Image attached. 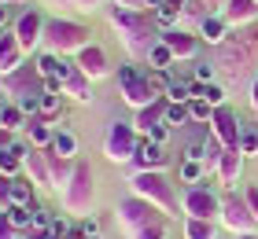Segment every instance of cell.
Wrapping results in <instances>:
<instances>
[{
  "label": "cell",
  "mask_w": 258,
  "mask_h": 239,
  "mask_svg": "<svg viewBox=\"0 0 258 239\" xmlns=\"http://www.w3.org/2000/svg\"><path fill=\"white\" fill-rule=\"evenodd\" d=\"M0 89H4L8 100L19 103L30 118H37V114H41V96L48 92V77L41 74L37 59H26V63L15 70V74L0 77Z\"/></svg>",
  "instance_id": "obj_4"
},
{
  "label": "cell",
  "mask_w": 258,
  "mask_h": 239,
  "mask_svg": "<svg viewBox=\"0 0 258 239\" xmlns=\"http://www.w3.org/2000/svg\"><path fill=\"white\" fill-rule=\"evenodd\" d=\"M218 224H221V228H229L232 235H251V232H258V221H254V213L247 206V199H243V191H240V195H236V191L225 195Z\"/></svg>",
  "instance_id": "obj_11"
},
{
  "label": "cell",
  "mask_w": 258,
  "mask_h": 239,
  "mask_svg": "<svg viewBox=\"0 0 258 239\" xmlns=\"http://www.w3.org/2000/svg\"><path fill=\"white\" fill-rule=\"evenodd\" d=\"M129 191L140 195V199H148L151 206H159L162 213H177V206H181L177 184H173L162 170H137L133 181H129Z\"/></svg>",
  "instance_id": "obj_5"
},
{
  "label": "cell",
  "mask_w": 258,
  "mask_h": 239,
  "mask_svg": "<svg viewBox=\"0 0 258 239\" xmlns=\"http://www.w3.org/2000/svg\"><path fill=\"white\" fill-rule=\"evenodd\" d=\"M207 140H196V143H188V147H184V158H192V162H203L207 166Z\"/></svg>",
  "instance_id": "obj_42"
},
{
  "label": "cell",
  "mask_w": 258,
  "mask_h": 239,
  "mask_svg": "<svg viewBox=\"0 0 258 239\" xmlns=\"http://www.w3.org/2000/svg\"><path fill=\"white\" fill-rule=\"evenodd\" d=\"M59 114H63V96L59 92H44L41 96V118L44 122H55Z\"/></svg>",
  "instance_id": "obj_32"
},
{
  "label": "cell",
  "mask_w": 258,
  "mask_h": 239,
  "mask_svg": "<svg viewBox=\"0 0 258 239\" xmlns=\"http://www.w3.org/2000/svg\"><path fill=\"white\" fill-rule=\"evenodd\" d=\"M184 239H218V221L184 217Z\"/></svg>",
  "instance_id": "obj_28"
},
{
  "label": "cell",
  "mask_w": 258,
  "mask_h": 239,
  "mask_svg": "<svg viewBox=\"0 0 258 239\" xmlns=\"http://www.w3.org/2000/svg\"><path fill=\"white\" fill-rule=\"evenodd\" d=\"M0 239H19V228L8 221V213H0Z\"/></svg>",
  "instance_id": "obj_45"
},
{
  "label": "cell",
  "mask_w": 258,
  "mask_h": 239,
  "mask_svg": "<svg viewBox=\"0 0 258 239\" xmlns=\"http://www.w3.org/2000/svg\"><path fill=\"white\" fill-rule=\"evenodd\" d=\"M26 122H30V114L22 111L19 103H11V100H8V107H4V114H0V125H4L8 133H19V129H26Z\"/></svg>",
  "instance_id": "obj_30"
},
{
  "label": "cell",
  "mask_w": 258,
  "mask_h": 239,
  "mask_svg": "<svg viewBox=\"0 0 258 239\" xmlns=\"http://www.w3.org/2000/svg\"><path fill=\"white\" fill-rule=\"evenodd\" d=\"M89 37H92V33H89L85 22L63 19V15L48 19V26H44V44H48V52L63 55V59H67V55H78L85 44H92Z\"/></svg>",
  "instance_id": "obj_6"
},
{
  "label": "cell",
  "mask_w": 258,
  "mask_h": 239,
  "mask_svg": "<svg viewBox=\"0 0 258 239\" xmlns=\"http://www.w3.org/2000/svg\"><path fill=\"white\" fill-rule=\"evenodd\" d=\"M214 177H218V184L225 188V191H236L240 177H243V154H240V147H225V154H221Z\"/></svg>",
  "instance_id": "obj_16"
},
{
  "label": "cell",
  "mask_w": 258,
  "mask_h": 239,
  "mask_svg": "<svg viewBox=\"0 0 258 239\" xmlns=\"http://www.w3.org/2000/svg\"><path fill=\"white\" fill-rule=\"evenodd\" d=\"M196 81H214V63H203V66H196Z\"/></svg>",
  "instance_id": "obj_47"
},
{
  "label": "cell",
  "mask_w": 258,
  "mask_h": 239,
  "mask_svg": "<svg viewBox=\"0 0 258 239\" xmlns=\"http://www.w3.org/2000/svg\"><path fill=\"white\" fill-rule=\"evenodd\" d=\"M0 37H4V30H0Z\"/></svg>",
  "instance_id": "obj_59"
},
{
  "label": "cell",
  "mask_w": 258,
  "mask_h": 239,
  "mask_svg": "<svg viewBox=\"0 0 258 239\" xmlns=\"http://www.w3.org/2000/svg\"><path fill=\"white\" fill-rule=\"evenodd\" d=\"M210 136L221 140V147H240V133H243V125H240V114L232 111V107H214V118H210Z\"/></svg>",
  "instance_id": "obj_13"
},
{
  "label": "cell",
  "mask_w": 258,
  "mask_h": 239,
  "mask_svg": "<svg viewBox=\"0 0 258 239\" xmlns=\"http://www.w3.org/2000/svg\"><path fill=\"white\" fill-rule=\"evenodd\" d=\"M11 143H15V133H8V129H4V125H0V151H8V147H11Z\"/></svg>",
  "instance_id": "obj_50"
},
{
  "label": "cell",
  "mask_w": 258,
  "mask_h": 239,
  "mask_svg": "<svg viewBox=\"0 0 258 239\" xmlns=\"http://www.w3.org/2000/svg\"><path fill=\"white\" fill-rule=\"evenodd\" d=\"M118 8H129V11H144L148 8V0H114Z\"/></svg>",
  "instance_id": "obj_48"
},
{
  "label": "cell",
  "mask_w": 258,
  "mask_h": 239,
  "mask_svg": "<svg viewBox=\"0 0 258 239\" xmlns=\"http://www.w3.org/2000/svg\"><path fill=\"white\" fill-rule=\"evenodd\" d=\"M22 63H26V52H22L19 37H15L11 30H4V37H0V77L15 74Z\"/></svg>",
  "instance_id": "obj_17"
},
{
  "label": "cell",
  "mask_w": 258,
  "mask_h": 239,
  "mask_svg": "<svg viewBox=\"0 0 258 239\" xmlns=\"http://www.w3.org/2000/svg\"><path fill=\"white\" fill-rule=\"evenodd\" d=\"M4 213H8V221L15 224L19 232H30V224H33V210L30 206H8Z\"/></svg>",
  "instance_id": "obj_35"
},
{
  "label": "cell",
  "mask_w": 258,
  "mask_h": 239,
  "mask_svg": "<svg viewBox=\"0 0 258 239\" xmlns=\"http://www.w3.org/2000/svg\"><path fill=\"white\" fill-rule=\"evenodd\" d=\"M74 239H100V221L92 217H78V224H74Z\"/></svg>",
  "instance_id": "obj_37"
},
{
  "label": "cell",
  "mask_w": 258,
  "mask_h": 239,
  "mask_svg": "<svg viewBox=\"0 0 258 239\" xmlns=\"http://www.w3.org/2000/svg\"><path fill=\"white\" fill-rule=\"evenodd\" d=\"M162 8L177 11V15H184V8H188V0H162Z\"/></svg>",
  "instance_id": "obj_49"
},
{
  "label": "cell",
  "mask_w": 258,
  "mask_h": 239,
  "mask_svg": "<svg viewBox=\"0 0 258 239\" xmlns=\"http://www.w3.org/2000/svg\"><path fill=\"white\" fill-rule=\"evenodd\" d=\"M162 44L173 52V59H196L199 55V48H203V37L199 33H192V30H166L162 33Z\"/></svg>",
  "instance_id": "obj_15"
},
{
  "label": "cell",
  "mask_w": 258,
  "mask_h": 239,
  "mask_svg": "<svg viewBox=\"0 0 258 239\" xmlns=\"http://www.w3.org/2000/svg\"><path fill=\"white\" fill-rule=\"evenodd\" d=\"M0 213H4V206H0Z\"/></svg>",
  "instance_id": "obj_60"
},
{
  "label": "cell",
  "mask_w": 258,
  "mask_h": 239,
  "mask_svg": "<svg viewBox=\"0 0 258 239\" xmlns=\"http://www.w3.org/2000/svg\"><path fill=\"white\" fill-rule=\"evenodd\" d=\"M203 4H207V11H221V8L229 4V0H203Z\"/></svg>",
  "instance_id": "obj_53"
},
{
  "label": "cell",
  "mask_w": 258,
  "mask_h": 239,
  "mask_svg": "<svg viewBox=\"0 0 258 239\" xmlns=\"http://www.w3.org/2000/svg\"><path fill=\"white\" fill-rule=\"evenodd\" d=\"M0 173L4 177H22V154H15V151H0Z\"/></svg>",
  "instance_id": "obj_36"
},
{
  "label": "cell",
  "mask_w": 258,
  "mask_h": 239,
  "mask_svg": "<svg viewBox=\"0 0 258 239\" xmlns=\"http://www.w3.org/2000/svg\"><path fill=\"white\" fill-rule=\"evenodd\" d=\"M44 158H48V177H52V191H63L70 184V177H74V166L78 158H67V154H55L52 147L44 151Z\"/></svg>",
  "instance_id": "obj_20"
},
{
  "label": "cell",
  "mask_w": 258,
  "mask_h": 239,
  "mask_svg": "<svg viewBox=\"0 0 258 239\" xmlns=\"http://www.w3.org/2000/svg\"><path fill=\"white\" fill-rule=\"evenodd\" d=\"M52 151H55V154H67V158H78V136L70 133V129H55Z\"/></svg>",
  "instance_id": "obj_31"
},
{
  "label": "cell",
  "mask_w": 258,
  "mask_h": 239,
  "mask_svg": "<svg viewBox=\"0 0 258 239\" xmlns=\"http://www.w3.org/2000/svg\"><path fill=\"white\" fill-rule=\"evenodd\" d=\"M137 170H162L166 173V166H170V158H166V151L159 147V143H151L148 136L140 140V151H137Z\"/></svg>",
  "instance_id": "obj_23"
},
{
  "label": "cell",
  "mask_w": 258,
  "mask_h": 239,
  "mask_svg": "<svg viewBox=\"0 0 258 239\" xmlns=\"http://www.w3.org/2000/svg\"><path fill=\"white\" fill-rule=\"evenodd\" d=\"M11 184H15V177H4V173H0V206H11Z\"/></svg>",
  "instance_id": "obj_43"
},
{
  "label": "cell",
  "mask_w": 258,
  "mask_h": 239,
  "mask_svg": "<svg viewBox=\"0 0 258 239\" xmlns=\"http://www.w3.org/2000/svg\"><path fill=\"white\" fill-rule=\"evenodd\" d=\"M221 199L207 181L203 184H188L181 188V213L184 217H203V221H218L221 217Z\"/></svg>",
  "instance_id": "obj_10"
},
{
  "label": "cell",
  "mask_w": 258,
  "mask_h": 239,
  "mask_svg": "<svg viewBox=\"0 0 258 239\" xmlns=\"http://www.w3.org/2000/svg\"><path fill=\"white\" fill-rule=\"evenodd\" d=\"M59 199H63V213H67V217H89V213H92L96 184H92V166L89 162L74 166V177H70V184L59 191Z\"/></svg>",
  "instance_id": "obj_7"
},
{
  "label": "cell",
  "mask_w": 258,
  "mask_h": 239,
  "mask_svg": "<svg viewBox=\"0 0 258 239\" xmlns=\"http://www.w3.org/2000/svg\"><path fill=\"white\" fill-rule=\"evenodd\" d=\"M8 22H11V11H8V4H0V30H4Z\"/></svg>",
  "instance_id": "obj_52"
},
{
  "label": "cell",
  "mask_w": 258,
  "mask_h": 239,
  "mask_svg": "<svg viewBox=\"0 0 258 239\" xmlns=\"http://www.w3.org/2000/svg\"><path fill=\"white\" fill-rule=\"evenodd\" d=\"M22 177H30L37 188H52V177H48V158H44L41 147H33L26 158H22Z\"/></svg>",
  "instance_id": "obj_21"
},
{
  "label": "cell",
  "mask_w": 258,
  "mask_h": 239,
  "mask_svg": "<svg viewBox=\"0 0 258 239\" xmlns=\"http://www.w3.org/2000/svg\"><path fill=\"white\" fill-rule=\"evenodd\" d=\"M11 206L37 210V184H33L30 177H15V184H11Z\"/></svg>",
  "instance_id": "obj_26"
},
{
  "label": "cell",
  "mask_w": 258,
  "mask_h": 239,
  "mask_svg": "<svg viewBox=\"0 0 258 239\" xmlns=\"http://www.w3.org/2000/svg\"><path fill=\"white\" fill-rule=\"evenodd\" d=\"M114 77H118V96H122V103L133 107V111H140V107L162 100V96H166V85H170L166 70H140V66H133V63H122Z\"/></svg>",
  "instance_id": "obj_2"
},
{
  "label": "cell",
  "mask_w": 258,
  "mask_h": 239,
  "mask_svg": "<svg viewBox=\"0 0 258 239\" xmlns=\"http://www.w3.org/2000/svg\"><path fill=\"white\" fill-rule=\"evenodd\" d=\"M236 239H258V232H251V235H236Z\"/></svg>",
  "instance_id": "obj_55"
},
{
  "label": "cell",
  "mask_w": 258,
  "mask_h": 239,
  "mask_svg": "<svg viewBox=\"0 0 258 239\" xmlns=\"http://www.w3.org/2000/svg\"><path fill=\"white\" fill-rule=\"evenodd\" d=\"M4 107H8V100H4V96H0V114H4Z\"/></svg>",
  "instance_id": "obj_56"
},
{
  "label": "cell",
  "mask_w": 258,
  "mask_h": 239,
  "mask_svg": "<svg viewBox=\"0 0 258 239\" xmlns=\"http://www.w3.org/2000/svg\"><path fill=\"white\" fill-rule=\"evenodd\" d=\"M11 4H26V0H11Z\"/></svg>",
  "instance_id": "obj_57"
},
{
  "label": "cell",
  "mask_w": 258,
  "mask_h": 239,
  "mask_svg": "<svg viewBox=\"0 0 258 239\" xmlns=\"http://www.w3.org/2000/svg\"><path fill=\"white\" fill-rule=\"evenodd\" d=\"M48 4L74 8V11H96V8H103V0H48Z\"/></svg>",
  "instance_id": "obj_41"
},
{
  "label": "cell",
  "mask_w": 258,
  "mask_h": 239,
  "mask_svg": "<svg viewBox=\"0 0 258 239\" xmlns=\"http://www.w3.org/2000/svg\"><path fill=\"white\" fill-rule=\"evenodd\" d=\"M173 63H177V59H173V52H170L162 41L151 48V55H148V66H151V70H170Z\"/></svg>",
  "instance_id": "obj_33"
},
{
  "label": "cell",
  "mask_w": 258,
  "mask_h": 239,
  "mask_svg": "<svg viewBox=\"0 0 258 239\" xmlns=\"http://www.w3.org/2000/svg\"><path fill=\"white\" fill-rule=\"evenodd\" d=\"M192 96H196V100H207L210 107H225L229 103L225 89H221L218 81H207V85H203V81H192Z\"/></svg>",
  "instance_id": "obj_27"
},
{
  "label": "cell",
  "mask_w": 258,
  "mask_h": 239,
  "mask_svg": "<svg viewBox=\"0 0 258 239\" xmlns=\"http://www.w3.org/2000/svg\"><path fill=\"white\" fill-rule=\"evenodd\" d=\"M170 235V221L162 217V221H155V224H148V228H140V232H133L129 239H166Z\"/></svg>",
  "instance_id": "obj_39"
},
{
  "label": "cell",
  "mask_w": 258,
  "mask_h": 239,
  "mask_svg": "<svg viewBox=\"0 0 258 239\" xmlns=\"http://www.w3.org/2000/svg\"><path fill=\"white\" fill-rule=\"evenodd\" d=\"M140 140H144V136L137 133V125H133V122H111V125H107V133H103V154H107V162L125 166V162H133V158H137Z\"/></svg>",
  "instance_id": "obj_8"
},
{
  "label": "cell",
  "mask_w": 258,
  "mask_h": 239,
  "mask_svg": "<svg viewBox=\"0 0 258 239\" xmlns=\"http://www.w3.org/2000/svg\"><path fill=\"white\" fill-rule=\"evenodd\" d=\"M188 122H192L188 103H166V125L170 129H181V125H188Z\"/></svg>",
  "instance_id": "obj_34"
},
{
  "label": "cell",
  "mask_w": 258,
  "mask_h": 239,
  "mask_svg": "<svg viewBox=\"0 0 258 239\" xmlns=\"http://www.w3.org/2000/svg\"><path fill=\"white\" fill-rule=\"evenodd\" d=\"M26 140L33 143V147H41V151H48L52 147V140H55V125L52 122H44V118H30L26 122Z\"/></svg>",
  "instance_id": "obj_24"
},
{
  "label": "cell",
  "mask_w": 258,
  "mask_h": 239,
  "mask_svg": "<svg viewBox=\"0 0 258 239\" xmlns=\"http://www.w3.org/2000/svg\"><path fill=\"white\" fill-rule=\"evenodd\" d=\"M44 26H48V19H44L37 8H26L15 22H11V33L19 37V44H22V52H26V55L37 44H44Z\"/></svg>",
  "instance_id": "obj_12"
},
{
  "label": "cell",
  "mask_w": 258,
  "mask_h": 239,
  "mask_svg": "<svg viewBox=\"0 0 258 239\" xmlns=\"http://www.w3.org/2000/svg\"><path fill=\"white\" fill-rule=\"evenodd\" d=\"M229 30H232V26L218 15V11H207V15L199 19V37H203L207 44H214V48H218V44H225Z\"/></svg>",
  "instance_id": "obj_22"
},
{
  "label": "cell",
  "mask_w": 258,
  "mask_h": 239,
  "mask_svg": "<svg viewBox=\"0 0 258 239\" xmlns=\"http://www.w3.org/2000/svg\"><path fill=\"white\" fill-rule=\"evenodd\" d=\"M166 213H162L159 206H151L148 199H140V195H129L114 206V221H118V228L125 232V235H133V232H140V228H148V224H155V221H162Z\"/></svg>",
  "instance_id": "obj_9"
},
{
  "label": "cell",
  "mask_w": 258,
  "mask_h": 239,
  "mask_svg": "<svg viewBox=\"0 0 258 239\" xmlns=\"http://www.w3.org/2000/svg\"><path fill=\"white\" fill-rule=\"evenodd\" d=\"M188 111H192V122H199V125H210V118H214V107H210L207 100H188Z\"/></svg>",
  "instance_id": "obj_38"
},
{
  "label": "cell",
  "mask_w": 258,
  "mask_h": 239,
  "mask_svg": "<svg viewBox=\"0 0 258 239\" xmlns=\"http://www.w3.org/2000/svg\"><path fill=\"white\" fill-rule=\"evenodd\" d=\"M148 8H151V11H159V8H162V0H148Z\"/></svg>",
  "instance_id": "obj_54"
},
{
  "label": "cell",
  "mask_w": 258,
  "mask_h": 239,
  "mask_svg": "<svg viewBox=\"0 0 258 239\" xmlns=\"http://www.w3.org/2000/svg\"><path fill=\"white\" fill-rule=\"evenodd\" d=\"M0 4H11V0H0Z\"/></svg>",
  "instance_id": "obj_58"
},
{
  "label": "cell",
  "mask_w": 258,
  "mask_h": 239,
  "mask_svg": "<svg viewBox=\"0 0 258 239\" xmlns=\"http://www.w3.org/2000/svg\"><path fill=\"white\" fill-rule=\"evenodd\" d=\"M240 154H243V158L258 154V125H254V129L243 125V133H240Z\"/></svg>",
  "instance_id": "obj_40"
},
{
  "label": "cell",
  "mask_w": 258,
  "mask_h": 239,
  "mask_svg": "<svg viewBox=\"0 0 258 239\" xmlns=\"http://www.w3.org/2000/svg\"><path fill=\"white\" fill-rule=\"evenodd\" d=\"M247 100H251V107H254V111H258V77L251 81V96H247Z\"/></svg>",
  "instance_id": "obj_51"
},
{
  "label": "cell",
  "mask_w": 258,
  "mask_h": 239,
  "mask_svg": "<svg viewBox=\"0 0 258 239\" xmlns=\"http://www.w3.org/2000/svg\"><path fill=\"white\" fill-rule=\"evenodd\" d=\"M218 66H225L232 81L247 77L251 70L258 66V22H254V26L229 30L225 44H218Z\"/></svg>",
  "instance_id": "obj_3"
},
{
  "label": "cell",
  "mask_w": 258,
  "mask_h": 239,
  "mask_svg": "<svg viewBox=\"0 0 258 239\" xmlns=\"http://www.w3.org/2000/svg\"><path fill=\"white\" fill-rule=\"evenodd\" d=\"M166 96L162 100H155V103H148V107H140V111L133 114V125H137V133L140 136H148L151 129H159V125H166Z\"/></svg>",
  "instance_id": "obj_19"
},
{
  "label": "cell",
  "mask_w": 258,
  "mask_h": 239,
  "mask_svg": "<svg viewBox=\"0 0 258 239\" xmlns=\"http://www.w3.org/2000/svg\"><path fill=\"white\" fill-rule=\"evenodd\" d=\"M107 22H111V30L118 33V41L129 52V59H148L151 48L162 41V30H159V22H155L151 11H129V8L114 4L107 11Z\"/></svg>",
  "instance_id": "obj_1"
},
{
  "label": "cell",
  "mask_w": 258,
  "mask_h": 239,
  "mask_svg": "<svg viewBox=\"0 0 258 239\" xmlns=\"http://www.w3.org/2000/svg\"><path fill=\"white\" fill-rule=\"evenodd\" d=\"M243 199H247V206H251L254 221H258V184H247V188H243Z\"/></svg>",
  "instance_id": "obj_44"
},
{
  "label": "cell",
  "mask_w": 258,
  "mask_h": 239,
  "mask_svg": "<svg viewBox=\"0 0 258 239\" xmlns=\"http://www.w3.org/2000/svg\"><path fill=\"white\" fill-rule=\"evenodd\" d=\"M59 92H63V96H74L78 103H92V81L81 74L78 66H74V74L63 81V89H59Z\"/></svg>",
  "instance_id": "obj_25"
},
{
  "label": "cell",
  "mask_w": 258,
  "mask_h": 239,
  "mask_svg": "<svg viewBox=\"0 0 258 239\" xmlns=\"http://www.w3.org/2000/svg\"><path fill=\"white\" fill-rule=\"evenodd\" d=\"M74 66H78L89 81H103V77H111V74H114L111 59H107V52H103L100 44H85V48H81V52L74 55Z\"/></svg>",
  "instance_id": "obj_14"
},
{
  "label": "cell",
  "mask_w": 258,
  "mask_h": 239,
  "mask_svg": "<svg viewBox=\"0 0 258 239\" xmlns=\"http://www.w3.org/2000/svg\"><path fill=\"white\" fill-rule=\"evenodd\" d=\"M218 15L225 19L232 30H236V26H254V22H258V0H229Z\"/></svg>",
  "instance_id": "obj_18"
},
{
  "label": "cell",
  "mask_w": 258,
  "mask_h": 239,
  "mask_svg": "<svg viewBox=\"0 0 258 239\" xmlns=\"http://www.w3.org/2000/svg\"><path fill=\"white\" fill-rule=\"evenodd\" d=\"M170 133H173L170 125H159V129H151V133H148V140H151V143H159V147H162V143L170 140Z\"/></svg>",
  "instance_id": "obj_46"
},
{
  "label": "cell",
  "mask_w": 258,
  "mask_h": 239,
  "mask_svg": "<svg viewBox=\"0 0 258 239\" xmlns=\"http://www.w3.org/2000/svg\"><path fill=\"white\" fill-rule=\"evenodd\" d=\"M207 166L203 162H192V158H181V166H177V181L184 184V188H188V184H203L207 181Z\"/></svg>",
  "instance_id": "obj_29"
}]
</instances>
